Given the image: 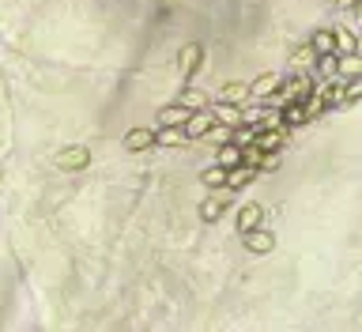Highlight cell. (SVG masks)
Returning <instances> with one entry per match:
<instances>
[{"label": "cell", "instance_id": "obj_3", "mask_svg": "<svg viewBox=\"0 0 362 332\" xmlns=\"http://www.w3.org/2000/svg\"><path fill=\"white\" fill-rule=\"evenodd\" d=\"M279 80H283V76H276V72H265V76H257V80L249 83V98H253V102H265L268 95H276Z\"/></svg>", "mask_w": 362, "mask_h": 332}, {"label": "cell", "instance_id": "obj_25", "mask_svg": "<svg viewBox=\"0 0 362 332\" xmlns=\"http://www.w3.org/2000/svg\"><path fill=\"white\" fill-rule=\"evenodd\" d=\"M355 4H358V0H336V8H344V12H351Z\"/></svg>", "mask_w": 362, "mask_h": 332}, {"label": "cell", "instance_id": "obj_22", "mask_svg": "<svg viewBox=\"0 0 362 332\" xmlns=\"http://www.w3.org/2000/svg\"><path fill=\"white\" fill-rule=\"evenodd\" d=\"M265 155H268V151H260L257 143H246V148H241V162H246V166H253V170H260Z\"/></svg>", "mask_w": 362, "mask_h": 332}, {"label": "cell", "instance_id": "obj_6", "mask_svg": "<svg viewBox=\"0 0 362 332\" xmlns=\"http://www.w3.org/2000/svg\"><path fill=\"white\" fill-rule=\"evenodd\" d=\"M87 162H91V151H87V148H64V151L57 155V166H61V170H83Z\"/></svg>", "mask_w": 362, "mask_h": 332}, {"label": "cell", "instance_id": "obj_5", "mask_svg": "<svg viewBox=\"0 0 362 332\" xmlns=\"http://www.w3.org/2000/svg\"><path fill=\"white\" fill-rule=\"evenodd\" d=\"M265 223V208L260 204H241L238 208V235H246V230H253Z\"/></svg>", "mask_w": 362, "mask_h": 332}, {"label": "cell", "instance_id": "obj_14", "mask_svg": "<svg viewBox=\"0 0 362 332\" xmlns=\"http://www.w3.org/2000/svg\"><path fill=\"white\" fill-rule=\"evenodd\" d=\"M310 46H313V53H317V57H321V53H336V30H328V27L313 30Z\"/></svg>", "mask_w": 362, "mask_h": 332}, {"label": "cell", "instance_id": "obj_26", "mask_svg": "<svg viewBox=\"0 0 362 332\" xmlns=\"http://www.w3.org/2000/svg\"><path fill=\"white\" fill-rule=\"evenodd\" d=\"M355 35H358V53H362V27H358V30H355Z\"/></svg>", "mask_w": 362, "mask_h": 332}, {"label": "cell", "instance_id": "obj_20", "mask_svg": "<svg viewBox=\"0 0 362 332\" xmlns=\"http://www.w3.org/2000/svg\"><path fill=\"white\" fill-rule=\"evenodd\" d=\"M279 114H283V125H287V129L306 125V109H302V102H287V106H279Z\"/></svg>", "mask_w": 362, "mask_h": 332}, {"label": "cell", "instance_id": "obj_23", "mask_svg": "<svg viewBox=\"0 0 362 332\" xmlns=\"http://www.w3.org/2000/svg\"><path fill=\"white\" fill-rule=\"evenodd\" d=\"M223 201H215V196H207V201L200 204V219H204V223H215V219H219V212H223Z\"/></svg>", "mask_w": 362, "mask_h": 332}, {"label": "cell", "instance_id": "obj_12", "mask_svg": "<svg viewBox=\"0 0 362 332\" xmlns=\"http://www.w3.org/2000/svg\"><path fill=\"white\" fill-rule=\"evenodd\" d=\"M178 102H181L185 109H207V102H212V95L200 91V87H185V91L178 95Z\"/></svg>", "mask_w": 362, "mask_h": 332}, {"label": "cell", "instance_id": "obj_13", "mask_svg": "<svg viewBox=\"0 0 362 332\" xmlns=\"http://www.w3.org/2000/svg\"><path fill=\"white\" fill-rule=\"evenodd\" d=\"M336 76H339V80H347V76H362V53H339Z\"/></svg>", "mask_w": 362, "mask_h": 332}, {"label": "cell", "instance_id": "obj_7", "mask_svg": "<svg viewBox=\"0 0 362 332\" xmlns=\"http://www.w3.org/2000/svg\"><path fill=\"white\" fill-rule=\"evenodd\" d=\"M257 174H260V170H253V166H246V162H238V166H230V170H227V185H230V189H246V185L257 178Z\"/></svg>", "mask_w": 362, "mask_h": 332}, {"label": "cell", "instance_id": "obj_10", "mask_svg": "<svg viewBox=\"0 0 362 332\" xmlns=\"http://www.w3.org/2000/svg\"><path fill=\"white\" fill-rule=\"evenodd\" d=\"M155 143V125L151 129H133L125 136V151H144V148H151Z\"/></svg>", "mask_w": 362, "mask_h": 332}, {"label": "cell", "instance_id": "obj_19", "mask_svg": "<svg viewBox=\"0 0 362 332\" xmlns=\"http://www.w3.org/2000/svg\"><path fill=\"white\" fill-rule=\"evenodd\" d=\"M215 162L219 166H227V170H230V166H238L241 162V148H238V143H219V151H215Z\"/></svg>", "mask_w": 362, "mask_h": 332}, {"label": "cell", "instance_id": "obj_11", "mask_svg": "<svg viewBox=\"0 0 362 332\" xmlns=\"http://www.w3.org/2000/svg\"><path fill=\"white\" fill-rule=\"evenodd\" d=\"M200 61H204L200 46H185V53H181V80H193L196 69H200Z\"/></svg>", "mask_w": 362, "mask_h": 332}, {"label": "cell", "instance_id": "obj_15", "mask_svg": "<svg viewBox=\"0 0 362 332\" xmlns=\"http://www.w3.org/2000/svg\"><path fill=\"white\" fill-rule=\"evenodd\" d=\"M215 98L234 102V106H246V102H249V83H223V91H219Z\"/></svg>", "mask_w": 362, "mask_h": 332}, {"label": "cell", "instance_id": "obj_21", "mask_svg": "<svg viewBox=\"0 0 362 332\" xmlns=\"http://www.w3.org/2000/svg\"><path fill=\"white\" fill-rule=\"evenodd\" d=\"M200 182L207 185V189H212V185H227V166H219V162L207 166V170L200 174Z\"/></svg>", "mask_w": 362, "mask_h": 332}, {"label": "cell", "instance_id": "obj_16", "mask_svg": "<svg viewBox=\"0 0 362 332\" xmlns=\"http://www.w3.org/2000/svg\"><path fill=\"white\" fill-rule=\"evenodd\" d=\"M332 30H336V53H358L355 27H332Z\"/></svg>", "mask_w": 362, "mask_h": 332}, {"label": "cell", "instance_id": "obj_2", "mask_svg": "<svg viewBox=\"0 0 362 332\" xmlns=\"http://www.w3.org/2000/svg\"><path fill=\"white\" fill-rule=\"evenodd\" d=\"M241 242H246L249 253H272V246H276V235H272V230H265V223H260V227H253V230H246V235H241Z\"/></svg>", "mask_w": 362, "mask_h": 332}, {"label": "cell", "instance_id": "obj_4", "mask_svg": "<svg viewBox=\"0 0 362 332\" xmlns=\"http://www.w3.org/2000/svg\"><path fill=\"white\" fill-rule=\"evenodd\" d=\"M207 109H212V117L219 121V125H238V121H241V106L223 102V98H212V102H207Z\"/></svg>", "mask_w": 362, "mask_h": 332}, {"label": "cell", "instance_id": "obj_24", "mask_svg": "<svg viewBox=\"0 0 362 332\" xmlns=\"http://www.w3.org/2000/svg\"><path fill=\"white\" fill-rule=\"evenodd\" d=\"M351 12H355V30H358V27H362V0H358L355 8H351Z\"/></svg>", "mask_w": 362, "mask_h": 332}, {"label": "cell", "instance_id": "obj_8", "mask_svg": "<svg viewBox=\"0 0 362 332\" xmlns=\"http://www.w3.org/2000/svg\"><path fill=\"white\" fill-rule=\"evenodd\" d=\"M155 143L159 148H178V143H185V129L181 125H155Z\"/></svg>", "mask_w": 362, "mask_h": 332}, {"label": "cell", "instance_id": "obj_18", "mask_svg": "<svg viewBox=\"0 0 362 332\" xmlns=\"http://www.w3.org/2000/svg\"><path fill=\"white\" fill-rule=\"evenodd\" d=\"M313 64H317L313 46H302V49L291 53V69H294V72H313Z\"/></svg>", "mask_w": 362, "mask_h": 332}, {"label": "cell", "instance_id": "obj_1", "mask_svg": "<svg viewBox=\"0 0 362 332\" xmlns=\"http://www.w3.org/2000/svg\"><path fill=\"white\" fill-rule=\"evenodd\" d=\"M212 125H215V117H212V109H193L189 114V121H185V140H200V136H207L212 132Z\"/></svg>", "mask_w": 362, "mask_h": 332}, {"label": "cell", "instance_id": "obj_9", "mask_svg": "<svg viewBox=\"0 0 362 332\" xmlns=\"http://www.w3.org/2000/svg\"><path fill=\"white\" fill-rule=\"evenodd\" d=\"M193 109H185L181 102H174V106H162L159 109V117H155V125H185L189 121Z\"/></svg>", "mask_w": 362, "mask_h": 332}, {"label": "cell", "instance_id": "obj_17", "mask_svg": "<svg viewBox=\"0 0 362 332\" xmlns=\"http://www.w3.org/2000/svg\"><path fill=\"white\" fill-rule=\"evenodd\" d=\"M362 98V76H347L344 87H339V106H351Z\"/></svg>", "mask_w": 362, "mask_h": 332}]
</instances>
